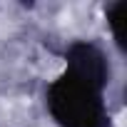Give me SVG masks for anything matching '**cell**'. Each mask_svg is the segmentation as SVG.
Listing matches in <instances>:
<instances>
[{
  "label": "cell",
  "instance_id": "cell-1",
  "mask_svg": "<svg viewBox=\"0 0 127 127\" xmlns=\"http://www.w3.org/2000/svg\"><path fill=\"white\" fill-rule=\"evenodd\" d=\"M65 70L45 87V107L57 127H112L105 90L110 60L92 40H72L65 52Z\"/></svg>",
  "mask_w": 127,
  "mask_h": 127
},
{
  "label": "cell",
  "instance_id": "cell-2",
  "mask_svg": "<svg viewBox=\"0 0 127 127\" xmlns=\"http://www.w3.org/2000/svg\"><path fill=\"white\" fill-rule=\"evenodd\" d=\"M105 18L112 32V40L117 45L120 52H127V42H125V20H127V0H115V3L105 5Z\"/></svg>",
  "mask_w": 127,
  "mask_h": 127
}]
</instances>
